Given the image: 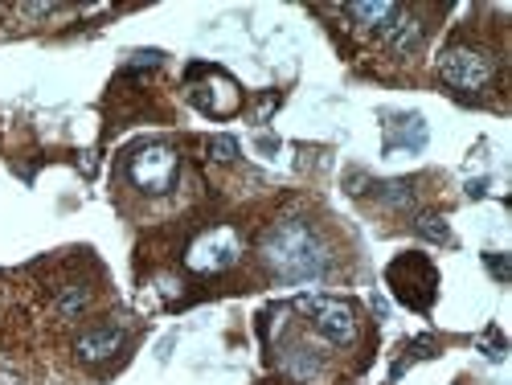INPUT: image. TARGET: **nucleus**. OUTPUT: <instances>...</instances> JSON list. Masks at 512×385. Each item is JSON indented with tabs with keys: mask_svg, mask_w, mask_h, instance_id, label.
Here are the masks:
<instances>
[{
	"mask_svg": "<svg viewBox=\"0 0 512 385\" xmlns=\"http://www.w3.org/2000/svg\"><path fill=\"white\" fill-rule=\"evenodd\" d=\"M263 259L283 279H312L324 271V246L308 222H283L263 238Z\"/></svg>",
	"mask_w": 512,
	"mask_h": 385,
	"instance_id": "1",
	"label": "nucleus"
},
{
	"mask_svg": "<svg viewBox=\"0 0 512 385\" xmlns=\"http://www.w3.org/2000/svg\"><path fill=\"white\" fill-rule=\"evenodd\" d=\"M177 173H181V156L168 144H144L132 152V160H127V177H132V185L144 193H168Z\"/></svg>",
	"mask_w": 512,
	"mask_h": 385,
	"instance_id": "2",
	"label": "nucleus"
},
{
	"mask_svg": "<svg viewBox=\"0 0 512 385\" xmlns=\"http://www.w3.org/2000/svg\"><path fill=\"white\" fill-rule=\"evenodd\" d=\"M439 74H443V82H447L451 91L476 95V91H484L488 82H492L496 62H492L484 50H476V46H451V50L439 58Z\"/></svg>",
	"mask_w": 512,
	"mask_h": 385,
	"instance_id": "3",
	"label": "nucleus"
},
{
	"mask_svg": "<svg viewBox=\"0 0 512 385\" xmlns=\"http://www.w3.org/2000/svg\"><path fill=\"white\" fill-rule=\"evenodd\" d=\"M300 312L312 320V328L328 340V345L345 349L357 340V312L345 299H328V295H300Z\"/></svg>",
	"mask_w": 512,
	"mask_h": 385,
	"instance_id": "4",
	"label": "nucleus"
},
{
	"mask_svg": "<svg viewBox=\"0 0 512 385\" xmlns=\"http://www.w3.org/2000/svg\"><path fill=\"white\" fill-rule=\"evenodd\" d=\"M390 287H394V295L402 299L406 308L426 312L435 304V295H439V275H435L431 263L422 259V254H402V259L390 267Z\"/></svg>",
	"mask_w": 512,
	"mask_h": 385,
	"instance_id": "5",
	"label": "nucleus"
},
{
	"mask_svg": "<svg viewBox=\"0 0 512 385\" xmlns=\"http://www.w3.org/2000/svg\"><path fill=\"white\" fill-rule=\"evenodd\" d=\"M238 259H242V238L230 226H218V230H205L189 246L185 267L197 271V275H218V271H230Z\"/></svg>",
	"mask_w": 512,
	"mask_h": 385,
	"instance_id": "6",
	"label": "nucleus"
},
{
	"mask_svg": "<svg viewBox=\"0 0 512 385\" xmlns=\"http://www.w3.org/2000/svg\"><path fill=\"white\" fill-rule=\"evenodd\" d=\"M193 103L201 111H209V115H234L238 103H242V95H238V87H234L226 74H213L205 87H193Z\"/></svg>",
	"mask_w": 512,
	"mask_h": 385,
	"instance_id": "7",
	"label": "nucleus"
},
{
	"mask_svg": "<svg viewBox=\"0 0 512 385\" xmlns=\"http://www.w3.org/2000/svg\"><path fill=\"white\" fill-rule=\"evenodd\" d=\"M123 328H111V324H103V328H91V332H82L78 336V357L87 361V365H103V361H111L119 349H123Z\"/></svg>",
	"mask_w": 512,
	"mask_h": 385,
	"instance_id": "8",
	"label": "nucleus"
},
{
	"mask_svg": "<svg viewBox=\"0 0 512 385\" xmlns=\"http://www.w3.org/2000/svg\"><path fill=\"white\" fill-rule=\"evenodd\" d=\"M345 13H349L353 21H361V25H369V29H390L402 9L390 5V0H373V5H369V0H353Z\"/></svg>",
	"mask_w": 512,
	"mask_h": 385,
	"instance_id": "9",
	"label": "nucleus"
},
{
	"mask_svg": "<svg viewBox=\"0 0 512 385\" xmlns=\"http://www.w3.org/2000/svg\"><path fill=\"white\" fill-rule=\"evenodd\" d=\"M209 152H213V160H234L238 156V144L230 136H213L209 140Z\"/></svg>",
	"mask_w": 512,
	"mask_h": 385,
	"instance_id": "10",
	"label": "nucleus"
},
{
	"mask_svg": "<svg viewBox=\"0 0 512 385\" xmlns=\"http://www.w3.org/2000/svg\"><path fill=\"white\" fill-rule=\"evenodd\" d=\"M488 267H492V275H496V279H500V283H504V279H508V263H504V259H500V254H488Z\"/></svg>",
	"mask_w": 512,
	"mask_h": 385,
	"instance_id": "11",
	"label": "nucleus"
}]
</instances>
